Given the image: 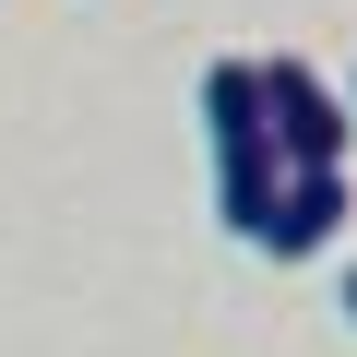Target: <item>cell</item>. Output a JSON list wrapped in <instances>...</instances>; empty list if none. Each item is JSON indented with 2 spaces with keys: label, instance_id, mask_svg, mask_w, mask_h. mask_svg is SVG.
Listing matches in <instances>:
<instances>
[{
  "label": "cell",
  "instance_id": "obj_3",
  "mask_svg": "<svg viewBox=\"0 0 357 357\" xmlns=\"http://www.w3.org/2000/svg\"><path fill=\"white\" fill-rule=\"evenodd\" d=\"M333 227H345V167H286V178H274V203H262V227H250V250L310 262Z\"/></svg>",
  "mask_w": 357,
  "mask_h": 357
},
{
  "label": "cell",
  "instance_id": "obj_5",
  "mask_svg": "<svg viewBox=\"0 0 357 357\" xmlns=\"http://www.w3.org/2000/svg\"><path fill=\"white\" fill-rule=\"evenodd\" d=\"M345 107H357V96H345Z\"/></svg>",
  "mask_w": 357,
  "mask_h": 357
},
{
  "label": "cell",
  "instance_id": "obj_4",
  "mask_svg": "<svg viewBox=\"0 0 357 357\" xmlns=\"http://www.w3.org/2000/svg\"><path fill=\"white\" fill-rule=\"evenodd\" d=\"M345 321H357V274H345Z\"/></svg>",
  "mask_w": 357,
  "mask_h": 357
},
{
  "label": "cell",
  "instance_id": "obj_2",
  "mask_svg": "<svg viewBox=\"0 0 357 357\" xmlns=\"http://www.w3.org/2000/svg\"><path fill=\"white\" fill-rule=\"evenodd\" d=\"M262 72V119H274V155L286 167H345V143H357V107L310 72V60H250Z\"/></svg>",
  "mask_w": 357,
  "mask_h": 357
},
{
  "label": "cell",
  "instance_id": "obj_1",
  "mask_svg": "<svg viewBox=\"0 0 357 357\" xmlns=\"http://www.w3.org/2000/svg\"><path fill=\"white\" fill-rule=\"evenodd\" d=\"M203 143H215V215L250 238L262 203H274V178H286L274 119H262V72H250V60H215V72H203Z\"/></svg>",
  "mask_w": 357,
  "mask_h": 357
}]
</instances>
